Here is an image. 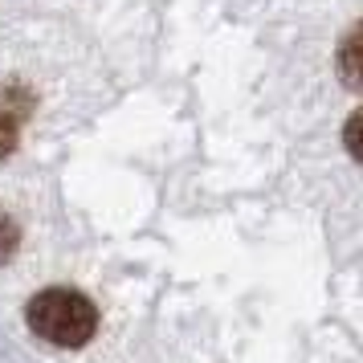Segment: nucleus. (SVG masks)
I'll list each match as a JSON object with an SVG mask.
<instances>
[{
    "label": "nucleus",
    "mask_w": 363,
    "mask_h": 363,
    "mask_svg": "<svg viewBox=\"0 0 363 363\" xmlns=\"http://www.w3.org/2000/svg\"><path fill=\"white\" fill-rule=\"evenodd\" d=\"M343 143H347V151H351V155H355V160L363 164V111H355V115L347 118Z\"/></svg>",
    "instance_id": "7ed1b4c3"
},
{
    "label": "nucleus",
    "mask_w": 363,
    "mask_h": 363,
    "mask_svg": "<svg viewBox=\"0 0 363 363\" xmlns=\"http://www.w3.org/2000/svg\"><path fill=\"white\" fill-rule=\"evenodd\" d=\"M17 123H21V115H13V111H0V155H9V151H13V143H17Z\"/></svg>",
    "instance_id": "20e7f679"
},
{
    "label": "nucleus",
    "mask_w": 363,
    "mask_h": 363,
    "mask_svg": "<svg viewBox=\"0 0 363 363\" xmlns=\"http://www.w3.org/2000/svg\"><path fill=\"white\" fill-rule=\"evenodd\" d=\"M29 330H33L37 339H45L53 347H82L94 339V330H99V311H94V302L78 290H41V294L29 302Z\"/></svg>",
    "instance_id": "f257e3e1"
},
{
    "label": "nucleus",
    "mask_w": 363,
    "mask_h": 363,
    "mask_svg": "<svg viewBox=\"0 0 363 363\" xmlns=\"http://www.w3.org/2000/svg\"><path fill=\"white\" fill-rule=\"evenodd\" d=\"M13 249H17V225L0 213V262H9V257H13Z\"/></svg>",
    "instance_id": "39448f33"
},
{
    "label": "nucleus",
    "mask_w": 363,
    "mask_h": 363,
    "mask_svg": "<svg viewBox=\"0 0 363 363\" xmlns=\"http://www.w3.org/2000/svg\"><path fill=\"white\" fill-rule=\"evenodd\" d=\"M339 74H343V82L351 90H363V25L347 37L343 50H339Z\"/></svg>",
    "instance_id": "f03ea898"
}]
</instances>
